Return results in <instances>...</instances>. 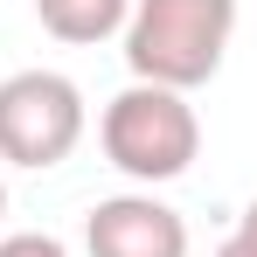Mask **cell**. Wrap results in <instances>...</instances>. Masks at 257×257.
Instances as JSON below:
<instances>
[{"label":"cell","instance_id":"cell-1","mask_svg":"<svg viewBox=\"0 0 257 257\" xmlns=\"http://www.w3.org/2000/svg\"><path fill=\"white\" fill-rule=\"evenodd\" d=\"M236 35V0H132L125 14V70L132 84L188 90L209 84Z\"/></svg>","mask_w":257,"mask_h":257},{"label":"cell","instance_id":"cell-2","mask_svg":"<svg viewBox=\"0 0 257 257\" xmlns=\"http://www.w3.org/2000/svg\"><path fill=\"white\" fill-rule=\"evenodd\" d=\"M97 146L104 160L139 181V188H160V181H181L202 153V118L181 90H160V84H125L104 118H97Z\"/></svg>","mask_w":257,"mask_h":257},{"label":"cell","instance_id":"cell-3","mask_svg":"<svg viewBox=\"0 0 257 257\" xmlns=\"http://www.w3.org/2000/svg\"><path fill=\"white\" fill-rule=\"evenodd\" d=\"M84 139V90L63 70L0 77V160L7 167H63Z\"/></svg>","mask_w":257,"mask_h":257},{"label":"cell","instance_id":"cell-4","mask_svg":"<svg viewBox=\"0 0 257 257\" xmlns=\"http://www.w3.org/2000/svg\"><path fill=\"white\" fill-rule=\"evenodd\" d=\"M84 250L90 257H188V222L153 195H111L84 215Z\"/></svg>","mask_w":257,"mask_h":257},{"label":"cell","instance_id":"cell-5","mask_svg":"<svg viewBox=\"0 0 257 257\" xmlns=\"http://www.w3.org/2000/svg\"><path fill=\"white\" fill-rule=\"evenodd\" d=\"M125 14H132V0H35V21H42L56 42H70V49L125 35Z\"/></svg>","mask_w":257,"mask_h":257},{"label":"cell","instance_id":"cell-6","mask_svg":"<svg viewBox=\"0 0 257 257\" xmlns=\"http://www.w3.org/2000/svg\"><path fill=\"white\" fill-rule=\"evenodd\" d=\"M0 257H70V250L42 229H21V236H0Z\"/></svg>","mask_w":257,"mask_h":257},{"label":"cell","instance_id":"cell-7","mask_svg":"<svg viewBox=\"0 0 257 257\" xmlns=\"http://www.w3.org/2000/svg\"><path fill=\"white\" fill-rule=\"evenodd\" d=\"M215 257H257V243H250V236H236V229H229V236H222V250H215Z\"/></svg>","mask_w":257,"mask_h":257},{"label":"cell","instance_id":"cell-8","mask_svg":"<svg viewBox=\"0 0 257 257\" xmlns=\"http://www.w3.org/2000/svg\"><path fill=\"white\" fill-rule=\"evenodd\" d=\"M236 236H250V243H257V202H250L243 215H236Z\"/></svg>","mask_w":257,"mask_h":257},{"label":"cell","instance_id":"cell-9","mask_svg":"<svg viewBox=\"0 0 257 257\" xmlns=\"http://www.w3.org/2000/svg\"><path fill=\"white\" fill-rule=\"evenodd\" d=\"M0 215H7V181H0Z\"/></svg>","mask_w":257,"mask_h":257}]
</instances>
